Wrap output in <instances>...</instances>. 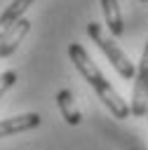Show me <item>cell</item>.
Segmentation results:
<instances>
[{"mask_svg": "<svg viewBox=\"0 0 148 150\" xmlns=\"http://www.w3.org/2000/svg\"><path fill=\"white\" fill-rule=\"evenodd\" d=\"M68 56H70V61L75 63L78 73L94 87V91L99 94V98L103 101V105L113 112V117H117V120L129 117V112H132L129 105L120 98V94L113 89V84L106 80V75L99 70V66L89 59V54L85 52V47L78 45V42H70V45H68Z\"/></svg>", "mask_w": 148, "mask_h": 150, "instance_id": "6da1fadb", "label": "cell"}, {"mask_svg": "<svg viewBox=\"0 0 148 150\" xmlns=\"http://www.w3.org/2000/svg\"><path fill=\"white\" fill-rule=\"evenodd\" d=\"M87 35L94 40V45L108 56V61L113 63V68L125 77V80H134L136 77V68L132 66V61L127 59V54L113 42V38L110 35H106L103 33V28L96 23V21H92V23H87Z\"/></svg>", "mask_w": 148, "mask_h": 150, "instance_id": "7a4b0ae2", "label": "cell"}, {"mask_svg": "<svg viewBox=\"0 0 148 150\" xmlns=\"http://www.w3.org/2000/svg\"><path fill=\"white\" fill-rule=\"evenodd\" d=\"M134 117H143L148 112V42L143 47L136 77H134V89H132V105H129Z\"/></svg>", "mask_w": 148, "mask_h": 150, "instance_id": "3957f363", "label": "cell"}, {"mask_svg": "<svg viewBox=\"0 0 148 150\" xmlns=\"http://www.w3.org/2000/svg\"><path fill=\"white\" fill-rule=\"evenodd\" d=\"M42 117L38 112H21L16 117H5L0 120V138L2 136H12L16 131H28V129H35L40 127Z\"/></svg>", "mask_w": 148, "mask_h": 150, "instance_id": "277c9868", "label": "cell"}, {"mask_svg": "<svg viewBox=\"0 0 148 150\" xmlns=\"http://www.w3.org/2000/svg\"><path fill=\"white\" fill-rule=\"evenodd\" d=\"M28 30H31V21L28 19H19L16 23H14V28L5 35V40L0 42V59H7V56H12L16 49H19V45L23 42V38L28 35Z\"/></svg>", "mask_w": 148, "mask_h": 150, "instance_id": "5b68a950", "label": "cell"}, {"mask_svg": "<svg viewBox=\"0 0 148 150\" xmlns=\"http://www.w3.org/2000/svg\"><path fill=\"white\" fill-rule=\"evenodd\" d=\"M31 5H33V0H12V2L5 7V12L0 14V42H2L5 35L14 28V23H16L19 19H23V12H26Z\"/></svg>", "mask_w": 148, "mask_h": 150, "instance_id": "8992f818", "label": "cell"}, {"mask_svg": "<svg viewBox=\"0 0 148 150\" xmlns=\"http://www.w3.org/2000/svg\"><path fill=\"white\" fill-rule=\"evenodd\" d=\"M56 105H59L61 117H63L68 124L75 127V124L82 122V115H80V110H78V105H75V96H73L70 89H61V91H56Z\"/></svg>", "mask_w": 148, "mask_h": 150, "instance_id": "52a82bcc", "label": "cell"}, {"mask_svg": "<svg viewBox=\"0 0 148 150\" xmlns=\"http://www.w3.org/2000/svg\"><path fill=\"white\" fill-rule=\"evenodd\" d=\"M101 9H103V16H106V26L110 30V35H122L125 30V23H122V14H120V5L117 0H101Z\"/></svg>", "mask_w": 148, "mask_h": 150, "instance_id": "ba28073f", "label": "cell"}, {"mask_svg": "<svg viewBox=\"0 0 148 150\" xmlns=\"http://www.w3.org/2000/svg\"><path fill=\"white\" fill-rule=\"evenodd\" d=\"M14 82H16V73H14V70H5V73L0 75V98L5 96L7 89L14 87Z\"/></svg>", "mask_w": 148, "mask_h": 150, "instance_id": "9c48e42d", "label": "cell"}, {"mask_svg": "<svg viewBox=\"0 0 148 150\" xmlns=\"http://www.w3.org/2000/svg\"><path fill=\"white\" fill-rule=\"evenodd\" d=\"M141 2H148V0H141Z\"/></svg>", "mask_w": 148, "mask_h": 150, "instance_id": "30bf717a", "label": "cell"}, {"mask_svg": "<svg viewBox=\"0 0 148 150\" xmlns=\"http://www.w3.org/2000/svg\"><path fill=\"white\" fill-rule=\"evenodd\" d=\"M146 117H148V112H146Z\"/></svg>", "mask_w": 148, "mask_h": 150, "instance_id": "8fae6325", "label": "cell"}]
</instances>
